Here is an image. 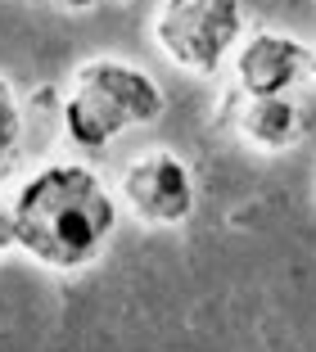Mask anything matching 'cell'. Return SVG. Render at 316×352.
<instances>
[{"label": "cell", "mask_w": 316, "mask_h": 352, "mask_svg": "<svg viewBox=\"0 0 316 352\" xmlns=\"http://www.w3.org/2000/svg\"><path fill=\"white\" fill-rule=\"evenodd\" d=\"M23 158V104L14 86L0 77V176H10Z\"/></svg>", "instance_id": "7"}, {"label": "cell", "mask_w": 316, "mask_h": 352, "mask_svg": "<svg viewBox=\"0 0 316 352\" xmlns=\"http://www.w3.org/2000/svg\"><path fill=\"white\" fill-rule=\"evenodd\" d=\"M163 113V86L127 59H91L63 95V131L77 149H104L113 135Z\"/></svg>", "instance_id": "2"}, {"label": "cell", "mask_w": 316, "mask_h": 352, "mask_svg": "<svg viewBox=\"0 0 316 352\" xmlns=\"http://www.w3.org/2000/svg\"><path fill=\"white\" fill-rule=\"evenodd\" d=\"M194 172L172 149H149L123 172V204L149 226H181L194 212Z\"/></svg>", "instance_id": "4"}, {"label": "cell", "mask_w": 316, "mask_h": 352, "mask_svg": "<svg viewBox=\"0 0 316 352\" xmlns=\"http://www.w3.org/2000/svg\"><path fill=\"white\" fill-rule=\"evenodd\" d=\"M240 28H244L240 0H163L154 19V36L167 59L204 77L226 63V54L240 41Z\"/></svg>", "instance_id": "3"}, {"label": "cell", "mask_w": 316, "mask_h": 352, "mask_svg": "<svg viewBox=\"0 0 316 352\" xmlns=\"http://www.w3.org/2000/svg\"><path fill=\"white\" fill-rule=\"evenodd\" d=\"M68 5H72V10H82V5H95V0H68Z\"/></svg>", "instance_id": "10"}, {"label": "cell", "mask_w": 316, "mask_h": 352, "mask_svg": "<svg viewBox=\"0 0 316 352\" xmlns=\"http://www.w3.org/2000/svg\"><path fill=\"white\" fill-rule=\"evenodd\" d=\"M307 73H312V82H316V50L307 54Z\"/></svg>", "instance_id": "9"}, {"label": "cell", "mask_w": 316, "mask_h": 352, "mask_svg": "<svg viewBox=\"0 0 316 352\" xmlns=\"http://www.w3.org/2000/svg\"><path fill=\"white\" fill-rule=\"evenodd\" d=\"M118 226V199L86 163H50L14 199V244L50 271H82Z\"/></svg>", "instance_id": "1"}, {"label": "cell", "mask_w": 316, "mask_h": 352, "mask_svg": "<svg viewBox=\"0 0 316 352\" xmlns=\"http://www.w3.org/2000/svg\"><path fill=\"white\" fill-rule=\"evenodd\" d=\"M14 249V204L0 199V253Z\"/></svg>", "instance_id": "8"}, {"label": "cell", "mask_w": 316, "mask_h": 352, "mask_svg": "<svg viewBox=\"0 0 316 352\" xmlns=\"http://www.w3.org/2000/svg\"><path fill=\"white\" fill-rule=\"evenodd\" d=\"M298 126H303V113H298V104L285 100V95H275V100H249L244 113H240V131L257 149H289L298 140Z\"/></svg>", "instance_id": "6"}, {"label": "cell", "mask_w": 316, "mask_h": 352, "mask_svg": "<svg viewBox=\"0 0 316 352\" xmlns=\"http://www.w3.org/2000/svg\"><path fill=\"white\" fill-rule=\"evenodd\" d=\"M307 45L285 32H253L235 54V82L249 100H275L307 73Z\"/></svg>", "instance_id": "5"}]
</instances>
